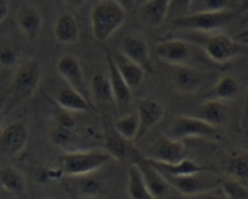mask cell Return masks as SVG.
Instances as JSON below:
<instances>
[{"mask_svg": "<svg viewBox=\"0 0 248 199\" xmlns=\"http://www.w3.org/2000/svg\"><path fill=\"white\" fill-rule=\"evenodd\" d=\"M42 80V67L35 58L18 63L6 90L5 111L16 107L35 94Z\"/></svg>", "mask_w": 248, "mask_h": 199, "instance_id": "6da1fadb", "label": "cell"}, {"mask_svg": "<svg viewBox=\"0 0 248 199\" xmlns=\"http://www.w3.org/2000/svg\"><path fill=\"white\" fill-rule=\"evenodd\" d=\"M183 39L202 47L207 56L217 65H225L243 51L240 43L224 33L185 32Z\"/></svg>", "mask_w": 248, "mask_h": 199, "instance_id": "7a4b0ae2", "label": "cell"}, {"mask_svg": "<svg viewBox=\"0 0 248 199\" xmlns=\"http://www.w3.org/2000/svg\"><path fill=\"white\" fill-rule=\"evenodd\" d=\"M127 18L124 10L116 0H99L90 10V27L93 37L105 43L123 26Z\"/></svg>", "mask_w": 248, "mask_h": 199, "instance_id": "3957f363", "label": "cell"}, {"mask_svg": "<svg viewBox=\"0 0 248 199\" xmlns=\"http://www.w3.org/2000/svg\"><path fill=\"white\" fill-rule=\"evenodd\" d=\"M112 160V157L105 149H75L63 153L60 157V164L63 174L78 177L95 174Z\"/></svg>", "mask_w": 248, "mask_h": 199, "instance_id": "277c9868", "label": "cell"}, {"mask_svg": "<svg viewBox=\"0 0 248 199\" xmlns=\"http://www.w3.org/2000/svg\"><path fill=\"white\" fill-rule=\"evenodd\" d=\"M236 15L237 11L232 9L221 11L202 10L171 21V25L174 26V28L184 32L214 33L229 25L236 17Z\"/></svg>", "mask_w": 248, "mask_h": 199, "instance_id": "5b68a950", "label": "cell"}, {"mask_svg": "<svg viewBox=\"0 0 248 199\" xmlns=\"http://www.w3.org/2000/svg\"><path fill=\"white\" fill-rule=\"evenodd\" d=\"M168 136L180 140V141L183 139H190V137H201V139L208 140L220 139V135L216 127L192 115L176 117L173 120Z\"/></svg>", "mask_w": 248, "mask_h": 199, "instance_id": "8992f818", "label": "cell"}, {"mask_svg": "<svg viewBox=\"0 0 248 199\" xmlns=\"http://www.w3.org/2000/svg\"><path fill=\"white\" fill-rule=\"evenodd\" d=\"M164 176V175H163ZM167 182L175 191H178L185 198L197 196L202 192L217 188L220 186L221 179L208 174L207 171L197 172V174L186 175V176H164Z\"/></svg>", "mask_w": 248, "mask_h": 199, "instance_id": "52a82bcc", "label": "cell"}, {"mask_svg": "<svg viewBox=\"0 0 248 199\" xmlns=\"http://www.w3.org/2000/svg\"><path fill=\"white\" fill-rule=\"evenodd\" d=\"M27 125L20 120H15L4 125L0 130V155L6 158H16L25 151L27 146Z\"/></svg>", "mask_w": 248, "mask_h": 199, "instance_id": "ba28073f", "label": "cell"}, {"mask_svg": "<svg viewBox=\"0 0 248 199\" xmlns=\"http://www.w3.org/2000/svg\"><path fill=\"white\" fill-rule=\"evenodd\" d=\"M191 45L183 38H170L157 44L156 55L168 66L189 65L192 58Z\"/></svg>", "mask_w": 248, "mask_h": 199, "instance_id": "9c48e42d", "label": "cell"}, {"mask_svg": "<svg viewBox=\"0 0 248 199\" xmlns=\"http://www.w3.org/2000/svg\"><path fill=\"white\" fill-rule=\"evenodd\" d=\"M149 156L150 160L163 164H174L187 158V149L180 140L162 136L152 144Z\"/></svg>", "mask_w": 248, "mask_h": 199, "instance_id": "30bf717a", "label": "cell"}, {"mask_svg": "<svg viewBox=\"0 0 248 199\" xmlns=\"http://www.w3.org/2000/svg\"><path fill=\"white\" fill-rule=\"evenodd\" d=\"M119 53H122L125 57L140 66L146 73L154 72L149 44L141 35L129 34L123 38L121 42Z\"/></svg>", "mask_w": 248, "mask_h": 199, "instance_id": "8fae6325", "label": "cell"}, {"mask_svg": "<svg viewBox=\"0 0 248 199\" xmlns=\"http://www.w3.org/2000/svg\"><path fill=\"white\" fill-rule=\"evenodd\" d=\"M166 114V108L161 102L150 97L138 100L137 115L139 119V135L138 139L145 136L150 130L162 122Z\"/></svg>", "mask_w": 248, "mask_h": 199, "instance_id": "7c38bea8", "label": "cell"}, {"mask_svg": "<svg viewBox=\"0 0 248 199\" xmlns=\"http://www.w3.org/2000/svg\"><path fill=\"white\" fill-rule=\"evenodd\" d=\"M133 158H134L133 163H135L140 169L142 179H144L152 197L155 199H162L163 197H166L168 188L170 186L168 185L163 174L159 172L157 168L154 164H151L146 157H142L138 152L133 153Z\"/></svg>", "mask_w": 248, "mask_h": 199, "instance_id": "4fadbf2b", "label": "cell"}, {"mask_svg": "<svg viewBox=\"0 0 248 199\" xmlns=\"http://www.w3.org/2000/svg\"><path fill=\"white\" fill-rule=\"evenodd\" d=\"M169 78L175 91L180 94H195L202 84V73L190 65L169 66Z\"/></svg>", "mask_w": 248, "mask_h": 199, "instance_id": "5bb4252c", "label": "cell"}, {"mask_svg": "<svg viewBox=\"0 0 248 199\" xmlns=\"http://www.w3.org/2000/svg\"><path fill=\"white\" fill-rule=\"evenodd\" d=\"M56 71L68 86L73 87L85 96L87 86H85L84 72L79 60L75 55L71 54L62 55L56 62Z\"/></svg>", "mask_w": 248, "mask_h": 199, "instance_id": "9a60e30c", "label": "cell"}, {"mask_svg": "<svg viewBox=\"0 0 248 199\" xmlns=\"http://www.w3.org/2000/svg\"><path fill=\"white\" fill-rule=\"evenodd\" d=\"M16 23L21 33L30 42H35L43 29V17L33 5H25L16 14Z\"/></svg>", "mask_w": 248, "mask_h": 199, "instance_id": "2e32d148", "label": "cell"}, {"mask_svg": "<svg viewBox=\"0 0 248 199\" xmlns=\"http://www.w3.org/2000/svg\"><path fill=\"white\" fill-rule=\"evenodd\" d=\"M50 141L60 148H66L76 139V120L68 112L60 114L49 132Z\"/></svg>", "mask_w": 248, "mask_h": 199, "instance_id": "e0dca14e", "label": "cell"}, {"mask_svg": "<svg viewBox=\"0 0 248 199\" xmlns=\"http://www.w3.org/2000/svg\"><path fill=\"white\" fill-rule=\"evenodd\" d=\"M224 169L230 179L240 182L248 188V151L233 149L226 153Z\"/></svg>", "mask_w": 248, "mask_h": 199, "instance_id": "ac0fdd59", "label": "cell"}, {"mask_svg": "<svg viewBox=\"0 0 248 199\" xmlns=\"http://www.w3.org/2000/svg\"><path fill=\"white\" fill-rule=\"evenodd\" d=\"M56 103L68 113H85L92 110V103L88 97L67 84L57 91Z\"/></svg>", "mask_w": 248, "mask_h": 199, "instance_id": "d6986e66", "label": "cell"}, {"mask_svg": "<svg viewBox=\"0 0 248 199\" xmlns=\"http://www.w3.org/2000/svg\"><path fill=\"white\" fill-rule=\"evenodd\" d=\"M109 54L113 58V62L116 65L117 70H118L119 74L125 80L128 86L132 90L138 89L142 84L145 77H146L145 70H142L140 66H138L137 63L125 57L122 53H119V50L118 51H113V53L109 51Z\"/></svg>", "mask_w": 248, "mask_h": 199, "instance_id": "ffe728a7", "label": "cell"}, {"mask_svg": "<svg viewBox=\"0 0 248 199\" xmlns=\"http://www.w3.org/2000/svg\"><path fill=\"white\" fill-rule=\"evenodd\" d=\"M106 63L107 71H108L109 84H111L112 91H113L114 102L118 103L119 106H123V107L129 106L133 99V90L128 86L125 80L119 74L118 70L113 62V58L109 54V50H106Z\"/></svg>", "mask_w": 248, "mask_h": 199, "instance_id": "44dd1931", "label": "cell"}, {"mask_svg": "<svg viewBox=\"0 0 248 199\" xmlns=\"http://www.w3.org/2000/svg\"><path fill=\"white\" fill-rule=\"evenodd\" d=\"M170 0H147L139 8V17L149 27H159L167 21Z\"/></svg>", "mask_w": 248, "mask_h": 199, "instance_id": "7402d4cb", "label": "cell"}, {"mask_svg": "<svg viewBox=\"0 0 248 199\" xmlns=\"http://www.w3.org/2000/svg\"><path fill=\"white\" fill-rule=\"evenodd\" d=\"M55 39L61 44H73L79 38V27L75 16L71 13H62L54 25Z\"/></svg>", "mask_w": 248, "mask_h": 199, "instance_id": "603a6c76", "label": "cell"}, {"mask_svg": "<svg viewBox=\"0 0 248 199\" xmlns=\"http://www.w3.org/2000/svg\"><path fill=\"white\" fill-rule=\"evenodd\" d=\"M0 186L13 196L22 197L27 189V182L21 170L6 165L0 168Z\"/></svg>", "mask_w": 248, "mask_h": 199, "instance_id": "cb8c5ba5", "label": "cell"}, {"mask_svg": "<svg viewBox=\"0 0 248 199\" xmlns=\"http://www.w3.org/2000/svg\"><path fill=\"white\" fill-rule=\"evenodd\" d=\"M196 117L217 128V125L225 123L226 118H228L226 103L216 99L207 100L199 107Z\"/></svg>", "mask_w": 248, "mask_h": 199, "instance_id": "d4e9b609", "label": "cell"}, {"mask_svg": "<svg viewBox=\"0 0 248 199\" xmlns=\"http://www.w3.org/2000/svg\"><path fill=\"white\" fill-rule=\"evenodd\" d=\"M149 162L154 164L157 168V170L162 172L164 176H186V175L197 174V172L207 171L208 170V168L203 167V165L199 164L197 162H194V160L189 159V158H185V159L180 160L178 163H174V164H163V163H157L150 159Z\"/></svg>", "mask_w": 248, "mask_h": 199, "instance_id": "484cf974", "label": "cell"}, {"mask_svg": "<svg viewBox=\"0 0 248 199\" xmlns=\"http://www.w3.org/2000/svg\"><path fill=\"white\" fill-rule=\"evenodd\" d=\"M105 151L108 152L112 159L123 160L128 159V158L133 157V153L135 152L134 149L129 146L128 141L122 139L116 131H107L105 132Z\"/></svg>", "mask_w": 248, "mask_h": 199, "instance_id": "4316f807", "label": "cell"}, {"mask_svg": "<svg viewBox=\"0 0 248 199\" xmlns=\"http://www.w3.org/2000/svg\"><path fill=\"white\" fill-rule=\"evenodd\" d=\"M127 192L130 199H155L150 193L140 169L135 163H132L128 168Z\"/></svg>", "mask_w": 248, "mask_h": 199, "instance_id": "83f0119b", "label": "cell"}, {"mask_svg": "<svg viewBox=\"0 0 248 199\" xmlns=\"http://www.w3.org/2000/svg\"><path fill=\"white\" fill-rule=\"evenodd\" d=\"M90 94L96 102L111 103L114 102L113 91L109 84L108 77L101 73H95L90 80Z\"/></svg>", "mask_w": 248, "mask_h": 199, "instance_id": "f1b7e54d", "label": "cell"}, {"mask_svg": "<svg viewBox=\"0 0 248 199\" xmlns=\"http://www.w3.org/2000/svg\"><path fill=\"white\" fill-rule=\"evenodd\" d=\"M113 130L125 141L138 140L139 135V119L137 113H129L124 117L118 118L113 122Z\"/></svg>", "mask_w": 248, "mask_h": 199, "instance_id": "f546056e", "label": "cell"}, {"mask_svg": "<svg viewBox=\"0 0 248 199\" xmlns=\"http://www.w3.org/2000/svg\"><path fill=\"white\" fill-rule=\"evenodd\" d=\"M238 83L232 75H223L218 79L214 87L212 89L211 99L219 100V101H229L237 96Z\"/></svg>", "mask_w": 248, "mask_h": 199, "instance_id": "4dcf8cb0", "label": "cell"}, {"mask_svg": "<svg viewBox=\"0 0 248 199\" xmlns=\"http://www.w3.org/2000/svg\"><path fill=\"white\" fill-rule=\"evenodd\" d=\"M77 192L84 198H95L102 192V181L95 174L78 176Z\"/></svg>", "mask_w": 248, "mask_h": 199, "instance_id": "1f68e13d", "label": "cell"}, {"mask_svg": "<svg viewBox=\"0 0 248 199\" xmlns=\"http://www.w3.org/2000/svg\"><path fill=\"white\" fill-rule=\"evenodd\" d=\"M20 50L11 43H1L0 44V66L5 68L17 67L20 63Z\"/></svg>", "mask_w": 248, "mask_h": 199, "instance_id": "d6a6232c", "label": "cell"}, {"mask_svg": "<svg viewBox=\"0 0 248 199\" xmlns=\"http://www.w3.org/2000/svg\"><path fill=\"white\" fill-rule=\"evenodd\" d=\"M220 188L228 199H248V188L235 180H221Z\"/></svg>", "mask_w": 248, "mask_h": 199, "instance_id": "836d02e7", "label": "cell"}, {"mask_svg": "<svg viewBox=\"0 0 248 199\" xmlns=\"http://www.w3.org/2000/svg\"><path fill=\"white\" fill-rule=\"evenodd\" d=\"M192 3H194V0H170L169 1L167 20L174 21L189 15Z\"/></svg>", "mask_w": 248, "mask_h": 199, "instance_id": "e575fe53", "label": "cell"}, {"mask_svg": "<svg viewBox=\"0 0 248 199\" xmlns=\"http://www.w3.org/2000/svg\"><path fill=\"white\" fill-rule=\"evenodd\" d=\"M204 10L221 11L229 9L231 0H203Z\"/></svg>", "mask_w": 248, "mask_h": 199, "instance_id": "d590c367", "label": "cell"}, {"mask_svg": "<svg viewBox=\"0 0 248 199\" xmlns=\"http://www.w3.org/2000/svg\"><path fill=\"white\" fill-rule=\"evenodd\" d=\"M186 199H228V198H226V196L224 194V192L221 191L220 186H219L217 187V188L202 192V193L197 194V196L190 197V198H186Z\"/></svg>", "mask_w": 248, "mask_h": 199, "instance_id": "8d00e7d4", "label": "cell"}, {"mask_svg": "<svg viewBox=\"0 0 248 199\" xmlns=\"http://www.w3.org/2000/svg\"><path fill=\"white\" fill-rule=\"evenodd\" d=\"M10 13V0H0V23L6 20Z\"/></svg>", "mask_w": 248, "mask_h": 199, "instance_id": "74e56055", "label": "cell"}, {"mask_svg": "<svg viewBox=\"0 0 248 199\" xmlns=\"http://www.w3.org/2000/svg\"><path fill=\"white\" fill-rule=\"evenodd\" d=\"M5 105H6V92L4 91L0 95V130L4 127V120H5Z\"/></svg>", "mask_w": 248, "mask_h": 199, "instance_id": "f35d334b", "label": "cell"}, {"mask_svg": "<svg viewBox=\"0 0 248 199\" xmlns=\"http://www.w3.org/2000/svg\"><path fill=\"white\" fill-rule=\"evenodd\" d=\"M68 6H72V8H80L83 4L87 3V0H63Z\"/></svg>", "mask_w": 248, "mask_h": 199, "instance_id": "ab89813d", "label": "cell"}, {"mask_svg": "<svg viewBox=\"0 0 248 199\" xmlns=\"http://www.w3.org/2000/svg\"><path fill=\"white\" fill-rule=\"evenodd\" d=\"M116 1H117V3H118L119 5H121L122 8H123L125 11L129 10V9L133 8V0H116Z\"/></svg>", "mask_w": 248, "mask_h": 199, "instance_id": "60d3db41", "label": "cell"}, {"mask_svg": "<svg viewBox=\"0 0 248 199\" xmlns=\"http://www.w3.org/2000/svg\"><path fill=\"white\" fill-rule=\"evenodd\" d=\"M246 11H248V0H241L240 10H238V13L245 14Z\"/></svg>", "mask_w": 248, "mask_h": 199, "instance_id": "b9f144b4", "label": "cell"}, {"mask_svg": "<svg viewBox=\"0 0 248 199\" xmlns=\"http://www.w3.org/2000/svg\"><path fill=\"white\" fill-rule=\"evenodd\" d=\"M245 113L248 115V89L246 91V97H245Z\"/></svg>", "mask_w": 248, "mask_h": 199, "instance_id": "7bdbcfd3", "label": "cell"}, {"mask_svg": "<svg viewBox=\"0 0 248 199\" xmlns=\"http://www.w3.org/2000/svg\"><path fill=\"white\" fill-rule=\"evenodd\" d=\"M1 83H3V73L0 72V85H1Z\"/></svg>", "mask_w": 248, "mask_h": 199, "instance_id": "ee69618b", "label": "cell"}, {"mask_svg": "<svg viewBox=\"0 0 248 199\" xmlns=\"http://www.w3.org/2000/svg\"><path fill=\"white\" fill-rule=\"evenodd\" d=\"M243 43H248V38H245V39H241Z\"/></svg>", "mask_w": 248, "mask_h": 199, "instance_id": "f6af8a7d", "label": "cell"}, {"mask_svg": "<svg viewBox=\"0 0 248 199\" xmlns=\"http://www.w3.org/2000/svg\"><path fill=\"white\" fill-rule=\"evenodd\" d=\"M245 14H248V11H246ZM246 20H248V16H247V17H246Z\"/></svg>", "mask_w": 248, "mask_h": 199, "instance_id": "bcb514c9", "label": "cell"}, {"mask_svg": "<svg viewBox=\"0 0 248 199\" xmlns=\"http://www.w3.org/2000/svg\"><path fill=\"white\" fill-rule=\"evenodd\" d=\"M180 199H186V198H185V197H184V198H180Z\"/></svg>", "mask_w": 248, "mask_h": 199, "instance_id": "7dc6e473", "label": "cell"}, {"mask_svg": "<svg viewBox=\"0 0 248 199\" xmlns=\"http://www.w3.org/2000/svg\"><path fill=\"white\" fill-rule=\"evenodd\" d=\"M45 199H50V198H45Z\"/></svg>", "mask_w": 248, "mask_h": 199, "instance_id": "c3c4849f", "label": "cell"}]
</instances>
